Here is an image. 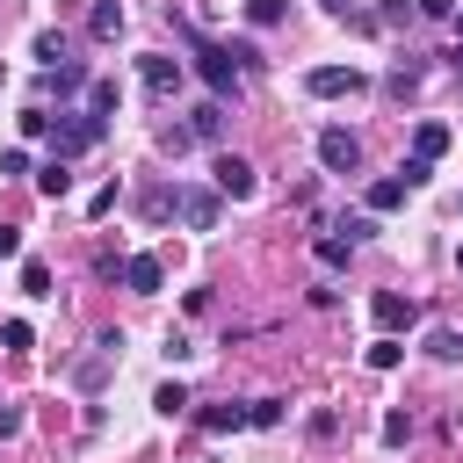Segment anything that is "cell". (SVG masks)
Returning a JSON list of instances; mask_svg holds the SVG:
<instances>
[{
    "label": "cell",
    "mask_w": 463,
    "mask_h": 463,
    "mask_svg": "<svg viewBox=\"0 0 463 463\" xmlns=\"http://www.w3.org/2000/svg\"><path fill=\"white\" fill-rule=\"evenodd\" d=\"M311 253H318V268H347V253H354V246H347V239H333V232H318V239H311Z\"/></svg>",
    "instance_id": "18"
},
{
    "label": "cell",
    "mask_w": 463,
    "mask_h": 463,
    "mask_svg": "<svg viewBox=\"0 0 463 463\" xmlns=\"http://www.w3.org/2000/svg\"><path fill=\"white\" fill-rule=\"evenodd\" d=\"M210 174H217V195H224V203H253V188H260V174H253L239 152H217Z\"/></svg>",
    "instance_id": "6"
},
{
    "label": "cell",
    "mask_w": 463,
    "mask_h": 463,
    "mask_svg": "<svg viewBox=\"0 0 463 463\" xmlns=\"http://www.w3.org/2000/svg\"><path fill=\"white\" fill-rule=\"evenodd\" d=\"M304 87H311L318 101H340V94H362V87H369V72H362V65H311V72H304Z\"/></svg>",
    "instance_id": "3"
},
{
    "label": "cell",
    "mask_w": 463,
    "mask_h": 463,
    "mask_svg": "<svg viewBox=\"0 0 463 463\" xmlns=\"http://www.w3.org/2000/svg\"><path fill=\"white\" fill-rule=\"evenodd\" d=\"M217 130H224V101H195V109H188V137L217 145Z\"/></svg>",
    "instance_id": "11"
},
{
    "label": "cell",
    "mask_w": 463,
    "mask_h": 463,
    "mask_svg": "<svg viewBox=\"0 0 463 463\" xmlns=\"http://www.w3.org/2000/svg\"><path fill=\"white\" fill-rule=\"evenodd\" d=\"M22 297H51V268L43 260H22Z\"/></svg>",
    "instance_id": "22"
},
{
    "label": "cell",
    "mask_w": 463,
    "mask_h": 463,
    "mask_svg": "<svg viewBox=\"0 0 463 463\" xmlns=\"http://www.w3.org/2000/svg\"><path fill=\"white\" fill-rule=\"evenodd\" d=\"M109 362H116V354H87V362L72 369V383H80V391H101V376H109Z\"/></svg>",
    "instance_id": "21"
},
{
    "label": "cell",
    "mask_w": 463,
    "mask_h": 463,
    "mask_svg": "<svg viewBox=\"0 0 463 463\" xmlns=\"http://www.w3.org/2000/svg\"><path fill=\"white\" fill-rule=\"evenodd\" d=\"M405 195H412V188H405L398 174H383V181H369V217H383V210H398Z\"/></svg>",
    "instance_id": "13"
},
{
    "label": "cell",
    "mask_w": 463,
    "mask_h": 463,
    "mask_svg": "<svg viewBox=\"0 0 463 463\" xmlns=\"http://www.w3.org/2000/svg\"><path fill=\"white\" fill-rule=\"evenodd\" d=\"M412 14H427V22H449V14H456V0H412Z\"/></svg>",
    "instance_id": "35"
},
{
    "label": "cell",
    "mask_w": 463,
    "mask_h": 463,
    "mask_svg": "<svg viewBox=\"0 0 463 463\" xmlns=\"http://www.w3.org/2000/svg\"><path fill=\"white\" fill-rule=\"evenodd\" d=\"M0 340H7V347H29L36 333H29V318H7V326H0Z\"/></svg>",
    "instance_id": "34"
},
{
    "label": "cell",
    "mask_w": 463,
    "mask_h": 463,
    "mask_svg": "<svg viewBox=\"0 0 463 463\" xmlns=\"http://www.w3.org/2000/svg\"><path fill=\"white\" fill-rule=\"evenodd\" d=\"M398 181H405V188H427V181H434V166H427V159H405V166H398Z\"/></svg>",
    "instance_id": "29"
},
{
    "label": "cell",
    "mask_w": 463,
    "mask_h": 463,
    "mask_svg": "<svg viewBox=\"0 0 463 463\" xmlns=\"http://www.w3.org/2000/svg\"><path fill=\"white\" fill-rule=\"evenodd\" d=\"M188 36V29H181ZM195 43V36H188ZM195 72H203V87H210V101H232L239 94V65H232V51H217V43H195Z\"/></svg>",
    "instance_id": "1"
},
{
    "label": "cell",
    "mask_w": 463,
    "mask_h": 463,
    "mask_svg": "<svg viewBox=\"0 0 463 463\" xmlns=\"http://www.w3.org/2000/svg\"><path fill=\"white\" fill-rule=\"evenodd\" d=\"M152 405H159L166 420H174V412H188V383H159V391H152Z\"/></svg>",
    "instance_id": "23"
},
{
    "label": "cell",
    "mask_w": 463,
    "mask_h": 463,
    "mask_svg": "<svg viewBox=\"0 0 463 463\" xmlns=\"http://www.w3.org/2000/svg\"><path fill=\"white\" fill-rule=\"evenodd\" d=\"M275 420H282V398H253L246 405V427H275Z\"/></svg>",
    "instance_id": "26"
},
{
    "label": "cell",
    "mask_w": 463,
    "mask_h": 463,
    "mask_svg": "<svg viewBox=\"0 0 463 463\" xmlns=\"http://www.w3.org/2000/svg\"><path fill=\"white\" fill-rule=\"evenodd\" d=\"M333 232H347V246H354V239H369V232H376V224H369V210H362V217H340V224H333Z\"/></svg>",
    "instance_id": "33"
},
{
    "label": "cell",
    "mask_w": 463,
    "mask_h": 463,
    "mask_svg": "<svg viewBox=\"0 0 463 463\" xmlns=\"http://www.w3.org/2000/svg\"><path fill=\"white\" fill-rule=\"evenodd\" d=\"M109 210H116V181H109V188H94V195H87V217H109Z\"/></svg>",
    "instance_id": "32"
},
{
    "label": "cell",
    "mask_w": 463,
    "mask_h": 463,
    "mask_svg": "<svg viewBox=\"0 0 463 463\" xmlns=\"http://www.w3.org/2000/svg\"><path fill=\"white\" fill-rule=\"evenodd\" d=\"M87 116H116V80H87Z\"/></svg>",
    "instance_id": "17"
},
{
    "label": "cell",
    "mask_w": 463,
    "mask_h": 463,
    "mask_svg": "<svg viewBox=\"0 0 463 463\" xmlns=\"http://www.w3.org/2000/svg\"><path fill=\"white\" fill-rule=\"evenodd\" d=\"M427 354H434V362H456V354H463V333H456V326H434V333H427Z\"/></svg>",
    "instance_id": "19"
},
{
    "label": "cell",
    "mask_w": 463,
    "mask_h": 463,
    "mask_svg": "<svg viewBox=\"0 0 463 463\" xmlns=\"http://www.w3.org/2000/svg\"><path fill=\"white\" fill-rule=\"evenodd\" d=\"M441 152H449V123H420V130H412V159H427V166H434Z\"/></svg>",
    "instance_id": "12"
},
{
    "label": "cell",
    "mask_w": 463,
    "mask_h": 463,
    "mask_svg": "<svg viewBox=\"0 0 463 463\" xmlns=\"http://www.w3.org/2000/svg\"><path fill=\"white\" fill-rule=\"evenodd\" d=\"M87 36H94V43H116V36H123V7H116V0H94V14H87Z\"/></svg>",
    "instance_id": "10"
},
{
    "label": "cell",
    "mask_w": 463,
    "mask_h": 463,
    "mask_svg": "<svg viewBox=\"0 0 463 463\" xmlns=\"http://www.w3.org/2000/svg\"><path fill=\"white\" fill-rule=\"evenodd\" d=\"M318 7H326V14H347V0H318Z\"/></svg>",
    "instance_id": "38"
},
{
    "label": "cell",
    "mask_w": 463,
    "mask_h": 463,
    "mask_svg": "<svg viewBox=\"0 0 463 463\" xmlns=\"http://www.w3.org/2000/svg\"><path fill=\"white\" fill-rule=\"evenodd\" d=\"M369 318H376V333H391V340H398L405 326H420V304H412V297H398V289H376V297H369Z\"/></svg>",
    "instance_id": "7"
},
{
    "label": "cell",
    "mask_w": 463,
    "mask_h": 463,
    "mask_svg": "<svg viewBox=\"0 0 463 463\" xmlns=\"http://www.w3.org/2000/svg\"><path fill=\"white\" fill-rule=\"evenodd\" d=\"M383 441H412V412H383Z\"/></svg>",
    "instance_id": "30"
},
{
    "label": "cell",
    "mask_w": 463,
    "mask_h": 463,
    "mask_svg": "<svg viewBox=\"0 0 463 463\" xmlns=\"http://www.w3.org/2000/svg\"><path fill=\"white\" fill-rule=\"evenodd\" d=\"M304 427H311V441H333V434H340V412H326V405H318Z\"/></svg>",
    "instance_id": "28"
},
{
    "label": "cell",
    "mask_w": 463,
    "mask_h": 463,
    "mask_svg": "<svg viewBox=\"0 0 463 463\" xmlns=\"http://www.w3.org/2000/svg\"><path fill=\"white\" fill-rule=\"evenodd\" d=\"M456 43H463V7H456Z\"/></svg>",
    "instance_id": "40"
},
{
    "label": "cell",
    "mask_w": 463,
    "mask_h": 463,
    "mask_svg": "<svg viewBox=\"0 0 463 463\" xmlns=\"http://www.w3.org/2000/svg\"><path fill=\"white\" fill-rule=\"evenodd\" d=\"M0 260H22V232L14 224H0Z\"/></svg>",
    "instance_id": "36"
},
{
    "label": "cell",
    "mask_w": 463,
    "mask_h": 463,
    "mask_svg": "<svg viewBox=\"0 0 463 463\" xmlns=\"http://www.w3.org/2000/svg\"><path fill=\"white\" fill-rule=\"evenodd\" d=\"M7 434H22V412H14V405H0V441H7Z\"/></svg>",
    "instance_id": "37"
},
{
    "label": "cell",
    "mask_w": 463,
    "mask_h": 463,
    "mask_svg": "<svg viewBox=\"0 0 463 463\" xmlns=\"http://www.w3.org/2000/svg\"><path fill=\"white\" fill-rule=\"evenodd\" d=\"M72 87H87V65H80V58H65V65H51V94L65 101Z\"/></svg>",
    "instance_id": "16"
},
{
    "label": "cell",
    "mask_w": 463,
    "mask_h": 463,
    "mask_svg": "<svg viewBox=\"0 0 463 463\" xmlns=\"http://www.w3.org/2000/svg\"><path fill=\"white\" fill-rule=\"evenodd\" d=\"M166 282V268H159V253H123V289H137V297H152Z\"/></svg>",
    "instance_id": "8"
},
{
    "label": "cell",
    "mask_w": 463,
    "mask_h": 463,
    "mask_svg": "<svg viewBox=\"0 0 463 463\" xmlns=\"http://www.w3.org/2000/svg\"><path fill=\"white\" fill-rule=\"evenodd\" d=\"M246 427V405H203V434H239Z\"/></svg>",
    "instance_id": "14"
},
{
    "label": "cell",
    "mask_w": 463,
    "mask_h": 463,
    "mask_svg": "<svg viewBox=\"0 0 463 463\" xmlns=\"http://www.w3.org/2000/svg\"><path fill=\"white\" fill-rule=\"evenodd\" d=\"M398 362H405V347H398V340H391V333H383V340H376V347H369V369H398Z\"/></svg>",
    "instance_id": "25"
},
{
    "label": "cell",
    "mask_w": 463,
    "mask_h": 463,
    "mask_svg": "<svg viewBox=\"0 0 463 463\" xmlns=\"http://www.w3.org/2000/svg\"><path fill=\"white\" fill-rule=\"evenodd\" d=\"M217 210H224V195H217V188H188V181L174 188V217H181L188 232H210V224H217Z\"/></svg>",
    "instance_id": "5"
},
{
    "label": "cell",
    "mask_w": 463,
    "mask_h": 463,
    "mask_svg": "<svg viewBox=\"0 0 463 463\" xmlns=\"http://www.w3.org/2000/svg\"><path fill=\"white\" fill-rule=\"evenodd\" d=\"M36 58H43V65H65L72 51H65V36H58V29H43V36H36Z\"/></svg>",
    "instance_id": "24"
},
{
    "label": "cell",
    "mask_w": 463,
    "mask_h": 463,
    "mask_svg": "<svg viewBox=\"0 0 463 463\" xmlns=\"http://www.w3.org/2000/svg\"><path fill=\"white\" fill-rule=\"evenodd\" d=\"M449 65H456V72H463V43H456V51H449Z\"/></svg>",
    "instance_id": "39"
},
{
    "label": "cell",
    "mask_w": 463,
    "mask_h": 463,
    "mask_svg": "<svg viewBox=\"0 0 463 463\" xmlns=\"http://www.w3.org/2000/svg\"><path fill=\"white\" fill-rule=\"evenodd\" d=\"M246 22H253V29H275V22H282V0H246Z\"/></svg>",
    "instance_id": "27"
},
{
    "label": "cell",
    "mask_w": 463,
    "mask_h": 463,
    "mask_svg": "<svg viewBox=\"0 0 463 463\" xmlns=\"http://www.w3.org/2000/svg\"><path fill=\"white\" fill-rule=\"evenodd\" d=\"M137 72H145V87H152V94H174V87H181V58H166V51L137 58Z\"/></svg>",
    "instance_id": "9"
},
{
    "label": "cell",
    "mask_w": 463,
    "mask_h": 463,
    "mask_svg": "<svg viewBox=\"0 0 463 463\" xmlns=\"http://www.w3.org/2000/svg\"><path fill=\"white\" fill-rule=\"evenodd\" d=\"M318 166H326V174H354V166H362V137L340 130V123H326V130H318Z\"/></svg>",
    "instance_id": "4"
},
{
    "label": "cell",
    "mask_w": 463,
    "mask_h": 463,
    "mask_svg": "<svg viewBox=\"0 0 463 463\" xmlns=\"http://www.w3.org/2000/svg\"><path fill=\"white\" fill-rule=\"evenodd\" d=\"M456 268H463V246H456Z\"/></svg>",
    "instance_id": "41"
},
{
    "label": "cell",
    "mask_w": 463,
    "mask_h": 463,
    "mask_svg": "<svg viewBox=\"0 0 463 463\" xmlns=\"http://www.w3.org/2000/svg\"><path fill=\"white\" fill-rule=\"evenodd\" d=\"M36 188H43L51 203H58V195H72V166H65V159H51V166H36Z\"/></svg>",
    "instance_id": "15"
},
{
    "label": "cell",
    "mask_w": 463,
    "mask_h": 463,
    "mask_svg": "<svg viewBox=\"0 0 463 463\" xmlns=\"http://www.w3.org/2000/svg\"><path fill=\"white\" fill-rule=\"evenodd\" d=\"M22 137H51V116L43 109H22Z\"/></svg>",
    "instance_id": "31"
},
{
    "label": "cell",
    "mask_w": 463,
    "mask_h": 463,
    "mask_svg": "<svg viewBox=\"0 0 463 463\" xmlns=\"http://www.w3.org/2000/svg\"><path fill=\"white\" fill-rule=\"evenodd\" d=\"M51 137H58V159H72V152H94V145L109 137V123L80 109V116H58V123H51Z\"/></svg>",
    "instance_id": "2"
},
{
    "label": "cell",
    "mask_w": 463,
    "mask_h": 463,
    "mask_svg": "<svg viewBox=\"0 0 463 463\" xmlns=\"http://www.w3.org/2000/svg\"><path fill=\"white\" fill-rule=\"evenodd\" d=\"M412 87H420V65H405V58H398V65H391V80H383V94H391V101H405Z\"/></svg>",
    "instance_id": "20"
}]
</instances>
